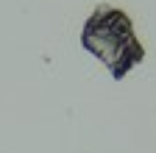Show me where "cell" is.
Segmentation results:
<instances>
[{"mask_svg": "<svg viewBox=\"0 0 156 153\" xmlns=\"http://www.w3.org/2000/svg\"><path fill=\"white\" fill-rule=\"evenodd\" d=\"M81 47L106 64L114 81H123L145 59V47L134 33L131 17L109 3L95 6V11L87 17L81 31Z\"/></svg>", "mask_w": 156, "mask_h": 153, "instance_id": "6da1fadb", "label": "cell"}]
</instances>
